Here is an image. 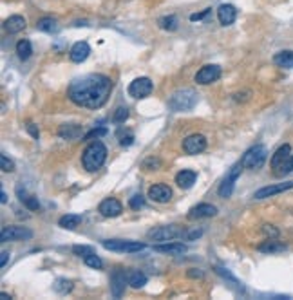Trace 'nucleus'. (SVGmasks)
<instances>
[{
	"label": "nucleus",
	"mask_w": 293,
	"mask_h": 300,
	"mask_svg": "<svg viewBox=\"0 0 293 300\" xmlns=\"http://www.w3.org/2000/svg\"><path fill=\"white\" fill-rule=\"evenodd\" d=\"M112 93V80L105 74L92 73L74 80L67 89V96L78 107L100 109Z\"/></svg>",
	"instance_id": "obj_1"
},
{
	"label": "nucleus",
	"mask_w": 293,
	"mask_h": 300,
	"mask_svg": "<svg viewBox=\"0 0 293 300\" xmlns=\"http://www.w3.org/2000/svg\"><path fill=\"white\" fill-rule=\"evenodd\" d=\"M107 159V146L102 141H92L87 145V148L82 154V165L87 172H96L102 168V165Z\"/></svg>",
	"instance_id": "obj_2"
},
{
	"label": "nucleus",
	"mask_w": 293,
	"mask_h": 300,
	"mask_svg": "<svg viewBox=\"0 0 293 300\" xmlns=\"http://www.w3.org/2000/svg\"><path fill=\"white\" fill-rule=\"evenodd\" d=\"M198 105V93L194 89H178L168 98V109L174 112L192 111Z\"/></svg>",
	"instance_id": "obj_3"
},
{
	"label": "nucleus",
	"mask_w": 293,
	"mask_h": 300,
	"mask_svg": "<svg viewBox=\"0 0 293 300\" xmlns=\"http://www.w3.org/2000/svg\"><path fill=\"white\" fill-rule=\"evenodd\" d=\"M268 158V150L264 145H253L251 148H248L244 152V156L241 158V163H243L244 168L248 170H259L261 166L266 163Z\"/></svg>",
	"instance_id": "obj_4"
},
{
	"label": "nucleus",
	"mask_w": 293,
	"mask_h": 300,
	"mask_svg": "<svg viewBox=\"0 0 293 300\" xmlns=\"http://www.w3.org/2000/svg\"><path fill=\"white\" fill-rule=\"evenodd\" d=\"M103 248L111 251H118V253H136V251H141L147 248L145 243H136V241H120V239H114V241H103Z\"/></svg>",
	"instance_id": "obj_5"
},
{
	"label": "nucleus",
	"mask_w": 293,
	"mask_h": 300,
	"mask_svg": "<svg viewBox=\"0 0 293 300\" xmlns=\"http://www.w3.org/2000/svg\"><path fill=\"white\" fill-rule=\"evenodd\" d=\"M181 235H183V230L175 226V224L158 226L149 231V239L150 241H156V243H168V241H174V239L181 237Z\"/></svg>",
	"instance_id": "obj_6"
},
{
	"label": "nucleus",
	"mask_w": 293,
	"mask_h": 300,
	"mask_svg": "<svg viewBox=\"0 0 293 300\" xmlns=\"http://www.w3.org/2000/svg\"><path fill=\"white\" fill-rule=\"evenodd\" d=\"M243 163H237V165H233L232 168H230V172L226 174V177L223 179L221 186H219V190H217V194L223 197V199H228L230 196L233 194V188H236V181L239 179L241 176V170H243Z\"/></svg>",
	"instance_id": "obj_7"
},
{
	"label": "nucleus",
	"mask_w": 293,
	"mask_h": 300,
	"mask_svg": "<svg viewBox=\"0 0 293 300\" xmlns=\"http://www.w3.org/2000/svg\"><path fill=\"white\" fill-rule=\"evenodd\" d=\"M33 237V231L27 230L24 226H6L2 228L0 233V241L2 243H16V241H27Z\"/></svg>",
	"instance_id": "obj_8"
},
{
	"label": "nucleus",
	"mask_w": 293,
	"mask_h": 300,
	"mask_svg": "<svg viewBox=\"0 0 293 300\" xmlns=\"http://www.w3.org/2000/svg\"><path fill=\"white\" fill-rule=\"evenodd\" d=\"M152 91H154V83L145 76L136 78V80L129 85V96H132V98H147V96H150Z\"/></svg>",
	"instance_id": "obj_9"
},
{
	"label": "nucleus",
	"mask_w": 293,
	"mask_h": 300,
	"mask_svg": "<svg viewBox=\"0 0 293 300\" xmlns=\"http://www.w3.org/2000/svg\"><path fill=\"white\" fill-rule=\"evenodd\" d=\"M221 78V67L219 66H205L198 71L196 74V81L199 85H210Z\"/></svg>",
	"instance_id": "obj_10"
},
{
	"label": "nucleus",
	"mask_w": 293,
	"mask_h": 300,
	"mask_svg": "<svg viewBox=\"0 0 293 300\" xmlns=\"http://www.w3.org/2000/svg\"><path fill=\"white\" fill-rule=\"evenodd\" d=\"M205 148H206V138L203 134H192L183 141V150L190 156L201 154Z\"/></svg>",
	"instance_id": "obj_11"
},
{
	"label": "nucleus",
	"mask_w": 293,
	"mask_h": 300,
	"mask_svg": "<svg viewBox=\"0 0 293 300\" xmlns=\"http://www.w3.org/2000/svg\"><path fill=\"white\" fill-rule=\"evenodd\" d=\"M98 212L102 213L103 217H118V216H122V212H123V204L120 203L118 199H114V197H109V199L100 203Z\"/></svg>",
	"instance_id": "obj_12"
},
{
	"label": "nucleus",
	"mask_w": 293,
	"mask_h": 300,
	"mask_svg": "<svg viewBox=\"0 0 293 300\" xmlns=\"http://www.w3.org/2000/svg\"><path fill=\"white\" fill-rule=\"evenodd\" d=\"M125 282H127V273L122 269H114L111 275V293L114 298H122L125 293Z\"/></svg>",
	"instance_id": "obj_13"
},
{
	"label": "nucleus",
	"mask_w": 293,
	"mask_h": 300,
	"mask_svg": "<svg viewBox=\"0 0 293 300\" xmlns=\"http://www.w3.org/2000/svg\"><path fill=\"white\" fill-rule=\"evenodd\" d=\"M213 216H217V208L213 206V204L201 203V204H198V206L192 208L187 217L190 221H198V219H208V217H213Z\"/></svg>",
	"instance_id": "obj_14"
},
{
	"label": "nucleus",
	"mask_w": 293,
	"mask_h": 300,
	"mask_svg": "<svg viewBox=\"0 0 293 300\" xmlns=\"http://www.w3.org/2000/svg\"><path fill=\"white\" fill-rule=\"evenodd\" d=\"M293 188V181L288 183H279V185H270V186H264V188H259L255 192V199H266V197L271 196H277V194H282L286 190H291Z\"/></svg>",
	"instance_id": "obj_15"
},
{
	"label": "nucleus",
	"mask_w": 293,
	"mask_h": 300,
	"mask_svg": "<svg viewBox=\"0 0 293 300\" xmlns=\"http://www.w3.org/2000/svg\"><path fill=\"white\" fill-rule=\"evenodd\" d=\"M237 18V9L232 4H221L217 8V20L223 24V26H232Z\"/></svg>",
	"instance_id": "obj_16"
},
{
	"label": "nucleus",
	"mask_w": 293,
	"mask_h": 300,
	"mask_svg": "<svg viewBox=\"0 0 293 300\" xmlns=\"http://www.w3.org/2000/svg\"><path fill=\"white\" fill-rule=\"evenodd\" d=\"M149 197L156 203H168L172 199V190L167 185H152L149 188Z\"/></svg>",
	"instance_id": "obj_17"
},
{
	"label": "nucleus",
	"mask_w": 293,
	"mask_h": 300,
	"mask_svg": "<svg viewBox=\"0 0 293 300\" xmlns=\"http://www.w3.org/2000/svg\"><path fill=\"white\" fill-rule=\"evenodd\" d=\"M89 53H91V46H89L87 42H76L74 46L71 47L69 56H71V60L74 63H82V62L87 60Z\"/></svg>",
	"instance_id": "obj_18"
},
{
	"label": "nucleus",
	"mask_w": 293,
	"mask_h": 300,
	"mask_svg": "<svg viewBox=\"0 0 293 300\" xmlns=\"http://www.w3.org/2000/svg\"><path fill=\"white\" fill-rule=\"evenodd\" d=\"M154 251L158 253H165V255H183L187 253V246L183 243H165V244H154Z\"/></svg>",
	"instance_id": "obj_19"
},
{
	"label": "nucleus",
	"mask_w": 293,
	"mask_h": 300,
	"mask_svg": "<svg viewBox=\"0 0 293 300\" xmlns=\"http://www.w3.org/2000/svg\"><path fill=\"white\" fill-rule=\"evenodd\" d=\"M58 136H60L62 139H69V141H74V139H80L82 136H84V132H82V127L80 125H74V123H65L62 125L60 128H58Z\"/></svg>",
	"instance_id": "obj_20"
},
{
	"label": "nucleus",
	"mask_w": 293,
	"mask_h": 300,
	"mask_svg": "<svg viewBox=\"0 0 293 300\" xmlns=\"http://www.w3.org/2000/svg\"><path fill=\"white\" fill-rule=\"evenodd\" d=\"M196 179H198V174H196L194 170H181V172H178V176H175V183H178V186L183 190L192 188Z\"/></svg>",
	"instance_id": "obj_21"
},
{
	"label": "nucleus",
	"mask_w": 293,
	"mask_h": 300,
	"mask_svg": "<svg viewBox=\"0 0 293 300\" xmlns=\"http://www.w3.org/2000/svg\"><path fill=\"white\" fill-rule=\"evenodd\" d=\"M289 156H291V146H289V145L279 146V148L275 150L274 158H271V168H275V172H277V170L281 168V166L284 165L286 161H288Z\"/></svg>",
	"instance_id": "obj_22"
},
{
	"label": "nucleus",
	"mask_w": 293,
	"mask_h": 300,
	"mask_svg": "<svg viewBox=\"0 0 293 300\" xmlns=\"http://www.w3.org/2000/svg\"><path fill=\"white\" fill-rule=\"evenodd\" d=\"M4 27H6V31H8L9 35H16V33H20V31L26 29V18L20 16V15H11L4 22Z\"/></svg>",
	"instance_id": "obj_23"
},
{
	"label": "nucleus",
	"mask_w": 293,
	"mask_h": 300,
	"mask_svg": "<svg viewBox=\"0 0 293 300\" xmlns=\"http://www.w3.org/2000/svg\"><path fill=\"white\" fill-rule=\"evenodd\" d=\"M16 196H18V199L22 201L24 204H26L27 210H31V212H36V210H40L38 197L29 196V194H27L26 190L22 188V186H16Z\"/></svg>",
	"instance_id": "obj_24"
},
{
	"label": "nucleus",
	"mask_w": 293,
	"mask_h": 300,
	"mask_svg": "<svg viewBox=\"0 0 293 300\" xmlns=\"http://www.w3.org/2000/svg\"><path fill=\"white\" fill-rule=\"evenodd\" d=\"M127 282L134 289H140L147 284V275L143 271H140V269H130V271H127Z\"/></svg>",
	"instance_id": "obj_25"
},
{
	"label": "nucleus",
	"mask_w": 293,
	"mask_h": 300,
	"mask_svg": "<svg viewBox=\"0 0 293 300\" xmlns=\"http://www.w3.org/2000/svg\"><path fill=\"white\" fill-rule=\"evenodd\" d=\"M274 63L282 69H293V51H281L274 56Z\"/></svg>",
	"instance_id": "obj_26"
},
{
	"label": "nucleus",
	"mask_w": 293,
	"mask_h": 300,
	"mask_svg": "<svg viewBox=\"0 0 293 300\" xmlns=\"http://www.w3.org/2000/svg\"><path fill=\"white\" fill-rule=\"evenodd\" d=\"M36 29L44 33H56L58 29H60V26H58L56 18H53V16H42V18L36 22Z\"/></svg>",
	"instance_id": "obj_27"
},
{
	"label": "nucleus",
	"mask_w": 293,
	"mask_h": 300,
	"mask_svg": "<svg viewBox=\"0 0 293 300\" xmlns=\"http://www.w3.org/2000/svg\"><path fill=\"white\" fill-rule=\"evenodd\" d=\"M286 246L282 243H279L277 239H268L263 244H259V251L263 253H277V251H284Z\"/></svg>",
	"instance_id": "obj_28"
},
{
	"label": "nucleus",
	"mask_w": 293,
	"mask_h": 300,
	"mask_svg": "<svg viewBox=\"0 0 293 300\" xmlns=\"http://www.w3.org/2000/svg\"><path fill=\"white\" fill-rule=\"evenodd\" d=\"M80 223L82 216H76V213H67V216L60 217V221H58V224L65 230H74L76 226H80Z\"/></svg>",
	"instance_id": "obj_29"
},
{
	"label": "nucleus",
	"mask_w": 293,
	"mask_h": 300,
	"mask_svg": "<svg viewBox=\"0 0 293 300\" xmlns=\"http://www.w3.org/2000/svg\"><path fill=\"white\" fill-rule=\"evenodd\" d=\"M16 54H18L20 60H27V58L33 54V47H31L29 40H20V42L16 44Z\"/></svg>",
	"instance_id": "obj_30"
},
{
	"label": "nucleus",
	"mask_w": 293,
	"mask_h": 300,
	"mask_svg": "<svg viewBox=\"0 0 293 300\" xmlns=\"http://www.w3.org/2000/svg\"><path fill=\"white\" fill-rule=\"evenodd\" d=\"M160 27L161 29H165V31H175L178 29V24H179V20H178V16H174V15H168V16H163V18H160Z\"/></svg>",
	"instance_id": "obj_31"
},
{
	"label": "nucleus",
	"mask_w": 293,
	"mask_h": 300,
	"mask_svg": "<svg viewBox=\"0 0 293 300\" xmlns=\"http://www.w3.org/2000/svg\"><path fill=\"white\" fill-rule=\"evenodd\" d=\"M53 289L60 295H67L69 291H72V282L67 281V278H56L53 282Z\"/></svg>",
	"instance_id": "obj_32"
},
{
	"label": "nucleus",
	"mask_w": 293,
	"mask_h": 300,
	"mask_svg": "<svg viewBox=\"0 0 293 300\" xmlns=\"http://www.w3.org/2000/svg\"><path fill=\"white\" fill-rule=\"evenodd\" d=\"M213 269H216V273H217V275H221V277L225 278V281L232 282V286H236L237 289H241V291H243V286L239 284V281H237V278L233 277L232 273H230L228 269H226V268H221V266H216Z\"/></svg>",
	"instance_id": "obj_33"
},
{
	"label": "nucleus",
	"mask_w": 293,
	"mask_h": 300,
	"mask_svg": "<svg viewBox=\"0 0 293 300\" xmlns=\"http://www.w3.org/2000/svg\"><path fill=\"white\" fill-rule=\"evenodd\" d=\"M127 118H129V109L127 107H118L112 114V121L114 123H125Z\"/></svg>",
	"instance_id": "obj_34"
},
{
	"label": "nucleus",
	"mask_w": 293,
	"mask_h": 300,
	"mask_svg": "<svg viewBox=\"0 0 293 300\" xmlns=\"http://www.w3.org/2000/svg\"><path fill=\"white\" fill-rule=\"evenodd\" d=\"M84 262L89 266V268H94V269H102L103 268V262H102V259L98 257L96 253H91V255H87V257L84 259Z\"/></svg>",
	"instance_id": "obj_35"
},
{
	"label": "nucleus",
	"mask_w": 293,
	"mask_h": 300,
	"mask_svg": "<svg viewBox=\"0 0 293 300\" xmlns=\"http://www.w3.org/2000/svg\"><path fill=\"white\" fill-rule=\"evenodd\" d=\"M143 204H145V197L141 194H136V196H132L129 199V206L132 210H140V208H143Z\"/></svg>",
	"instance_id": "obj_36"
},
{
	"label": "nucleus",
	"mask_w": 293,
	"mask_h": 300,
	"mask_svg": "<svg viewBox=\"0 0 293 300\" xmlns=\"http://www.w3.org/2000/svg\"><path fill=\"white\" fill-rule=\"evenodd\" d=\"M72 251L78 255V257H82V259H85L87 255H91V253H96L94 250H92L91 246H80V244H76V246H72Z\"/></svg>",
	"instance_id": "obj_37"
},
{
	"label": "nucleus",
	"mask_w": 293,
	"mask_h": 300,
	"mask_svg": "<svg viewBox=\"0 0 293 300\" xmlns=\"http://www.w3.org/2000/svg\"><path fill=\"white\" fill-rule=\"evenodd\" d=\"M0 166H2L4 172H13V170H15V163H13L6 154L0 156Z\"/></svg>",
	"instance_id": "obj_38"
},
{
	"label": "nucleus",
	"mask_w": 293,
	"mask_h": 300,
	"mask_svg": "<svg viewBox=\"0 0 293 300\" xmlns=\"http://www.w3.org/2000/svg\"><path fill=\"white\" fill-rule=\"evenodd\" d=\"M289 172H293V154L289 156L288 161H286L275 174H277V176H286V174H289Z\"/></svg>",
	"instance_id": "obj_39"
},
{
	"label": "nucleus",
	"mask_w": 293,
	"mask_h": 300,
	"mask_svg": "<svg viewBox=\"0 0 293 300\" xmlns=\"http://www.w3.org/2000/svg\"><path fill=\"white\" fill-rule=\"evenodd\" d=\"M107 134V128L105 127H100V128H92V131H89L87 134L84 136V139H98V138H102V136H105Z\"/></svg>",
	"instance_id": "obj_40"
},
{
	"label": "nucleus",
	"mask_w": 293,
	"mask_h": 300,
	"mask_svg": "<svg viewBox=\"0 0 293 300\" xmlns=\"http://www.w3.org/2000/svg\"><path fill=\"white\" fill-rule=\"evenodd\" d=\"M160 166H161V161L158 158H149L143 163V168H147V170H158Z\"/></svg>",
	"instance_id": "obj_41"
},
{
	"label": "nucleus",
	"mask_w": 293,
	"mask_h": 300,
	"mask_svg": "<svg viewBox=\"0 0 293 300\" xmlns=\"http://www.w3.org/2000/svg\"><path fill=\"white\" fill-rule=\"evenodd\" d=\"M132 141H134V136H132V132H127V134H120V143H122L123 146H129V145H132Z\"/></svg>",
	"instance_id": "obj_42"
},
{
	"label": "nucleus",
	"mask_w": 293,
	"mask_h": 300,
	"mask_svg": "<svg viewBox=\"0 0 293 300\" xmlns=\"http://www.w3.org/2000/svg\"><path fill=\"white\" fill-rule=\"evenodd\" d=\"M26 128H27V132H29V134L33 136L34 139H38V138H40V132H38V128L34 127V123H27V125H26Z\"/></svg>",
	"instance_id": "obj_43"
},
{
	"label": "nucleus",
	"mask_w": 293,
	"mask_h": 300,
	"mask_svg": "<svg viewBox=\"0 0 293 300\" xmlns=\"http://www.w3.org/2000/svg\"><path fill=\"white\" fill-rule=\"evenodd\" d=\"M208 13H210V9H205V11H201V13H194V15H190V20L192 22H199V20L205 18Z\"/></svg>",
	"instance_id": "obj_44"
},
{
	"label": "nucleus",
	"mask_w": 293,
	"mask_h": 300,
	"mask_svg": "<svg viewBox=\"0 0 293 300\" xmlns=\"http://www.w3.org/2000/svg\"><path fill=\"white\" fill-rule=\"evenodd\" d=\"M188 277L190 278H203L205 277V273H203V271H199V269H190V271H188Z\"/></svg>",
	"instance_id": "obj_45"
},
{
	"label": "nucleus",
	"mask_w": 293,
	"mask_h": 300,
	"mask_svg": "<svg viewBox=\"0 0 293 300\" xmlns=\"http://www.w3.org/2000/svg\"><path fill=\"white\" fill-rule=\"evenodd\" d=\"M2 257H0V266H2V268H4L6 264H8V259H9V251H2Z\"/></svg>",
	"instance_id": "obj_46"
},
{
	"label": "nucleus",
	"mask_w": 293,
	"mask_h": 300,
	"mask_svg": "<svg viewBox=\"0 0 293 300\" xmlns=\"http://www.w3.org/2000/svg\"><path fill=\"white\" fill-rule=\"evenodd\" d=\"M201 233H203L201 230H194V231H190V233L187 235V239H188V241H194V239H196V237H199Z\"/></svg>",
	"instance_id": "obj_47"
},
{
	"label": "nucleus",
	"mask_w": 293,
	"mask_h": 300,
	"mask_svg": "<svg viewBox=\"0 0 293 300\" xmlns=\"http://www.w3.org/2000/svg\"><path fill=\"white\" fill-rule=\"evenodd\" d=\"M0 201H2V204H6V203H8V196H6V192H4V190H2V192H0Z\"/></svg>",
	"instance_id": "obj_48"
},
{
	"label": "nucleus",
	"mask_w": 293,
	"mask_h": 300,
	"mask_svg": "<svg viewBox=\"0 0 293 300\" xmlns=\"http://www.w3.org/2000/svg\"><path fill=\"white\" fill-rule=\"evenodd\" d=\"M0 298H2V300H9L11 296H9L8 293H0Z\"/></svg>",
	"instance_id": "obj_49"
}]
</instances>
